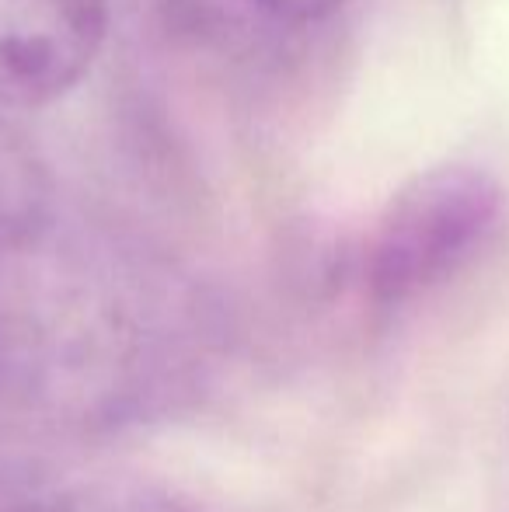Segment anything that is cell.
I'll use <instances>...</instances> for the list:
<instances>
[{"label": "cell", "instance_id": "6da1fadb", "mask_svg": "<svg viewBox=\"0 0 509 512\" xmlns=\"http://www.w3.org/2000/svg\"><path fill=\"white\" fill-rule=\"evenodd\" d=\"M210 370V335L185 310L123 286H21L0 297V394L67 425L164 411Z\"/></svg>", "mask_w": 509, "mask_h": 512}, {"label": "cell", "instance_id": "7a4b0ae2", "mask_svg": "<svg viewBox=\"0 0 509 512\" xmlns=\"http://www.w3.org/2000/svg\"><path fill=\"white\" fill-rule=\"evenodd\" d=\"M506 227V192L478 164H440L408 178L360 248V290L377 310L429 297L475 265Z\"/></svg>", "mask_w": 509, "mask_h": 512}, {"label": "cell", "instance_id": "3957f363", "mask_svg": "<svg viewBox=\"0 0 509 512\" xmlns=\"http://www.w3.org/2000/svg\"><path fill=\"white\" fill-rule=\"evenodd\" d=\"M109 32V0H0V108H42L84 81Z\"/></svg>", "mask_w": 509, "mask_h": 512}, {"label": "cell", "instance_id": "277c9868", "mask_svg": "<svg viewBox=\"0 0 509 512\" xmlns=\"http://www.w3.org/2000/svg\"><path fill=\"white\" fill-rule=\"evenodd\" d=\"M0 512H192L175 495L102 467L0 453Z\"/></svg>", "mask_w": 509, "mask_h": 512}, {"label": "cell", "instance_id": "5b68a950", "mask_svg": "<svg viewBox=\"0 0 509 512\" xmlns=\"http://www.w3.org/2000/svg\"><path fill=\"white\" fill-rule=\"evenodd\" d=\"M49 220V175L39 150L0 115V258L39 241Z\"/></svg>", "mask_w": 509, "mask_h": 512}, {"label": "cell", "instance_id": "8992f818", "mask_svg": "<svg viewBox=\"0 0 509 512\" xmlns=\"http://www.w3.org/2000/svg\"><path fill=\"white\" fill-rule=\"evenodd\" d=\"M217 4H227L262 21H276V25H314V21H325L335 11H342L349 0H217Z\"/></svg>", "mask_w": 509, "mask_h": 512}]
</instances>
